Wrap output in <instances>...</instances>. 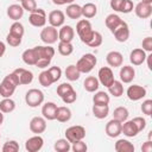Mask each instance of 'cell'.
Listing matches in <instances>:
<instances>
[{
    "mask_svg": "<svg viewBox=\"0 0 152 152\" xmlns=\"http://www.w3.org/2000/svg\"><path fill=\"white\" fill-rule=\"evenodd\" d=\"M96 63H97V59H96L95 55H93V53H86V55H83L77 61L76 68L78 69V71L81 74H88V72H90L94 69V66L96 65Z\"/></svg>",
    "mask_w": 152,
    "mask_h": 152,
    "instance_id": "obj_3",
    "label": "cell"
},
{
    "mask_svg": "<svg viewBox=\"0 0 152 152\" xmlns=\"http://www.w3.org/2000/svg\"><path fill=\"white\" fill-rule=\"evenodd\" d=\"M112 33L114 34V38H115L118 42H120V43L126 42V40L129 38V28H128L127 23H126V21H122Z\"/></svg>",
    "mask_w": 152,
    "mask_h": 152,
    "instance_id": "obj_13",
    "label": "cell"
},
{
    "mask_svg": "<svg viewBox=\"0 0 152 152\" xmlns=\"http://www.w3.org/2000/svg\"><path fill=\"white\" fill-rule=\"evenodd\" d=\"M141 2H145V4H151V5H152V0H141Z\"/></svg>",
    "mask_w": 152,
    "mask_h": 152,
    "instance_id": "obj_59",
    "label": "cell"
},
{
    "mask_svg": "<svg viewBox=\"0 0 152 152\" xmlns=\"http://www.w3.org/2000/svg\"><path fill=\"white\" fill-rule=\"evenodd\" d=\"M121 133H124L126 137H128V138H133V137H135L138 133H139V131H138V128H137V126L134 125V122L132 121V120H129V121H124L122 122V126H121Z\"/></svg>",
    "mask_w": 152,
    "mask_h": 152,
    "instance_id": "obj_25",
    "label": "cell"
},
{
    "mask_svg": "<svg viewBox=\"0 0 152 152\" xmlns=\"http://www.w3.org/2000/svg\"><path fill=\"white\" fill-rule=\"evenodd\" d=\"M83 87H84V89H86L87 91H89V93H95V91H97V89H99V87H100V82H99V80H97L96 77H94V76H88V77L84 80V82H83Z\"/></svg>",
    "mask_w": 152,
    "mask_h": 152,
    "instance_id": "obj_29",
    "label": "cell"
},
{
    "mask_svg": "<svg viewBox=\"0 0 152 152\" xmlns=\"http://www.w3.org/2000/svg\"><path fill=\"white\" fill-rule=\"evenodd\" d=\"M114 150L116 152H134V145L126 140V139H119L116 142H115V146H114Z\"/></svg>",
    "mask_w": 152,
    "mask_h": 152,
    "instance_id": "obj_26",
    "label": "cell"
},
{
    "mask_svg": "<svg viewBox=\"0 0 152 152\" xmlns=\"http://www.w3.org/2000/svg\"><path fill=\"white\" fill-rule=\"evenodd\" d=\"M109 101H110L109 95L106 91H96L95 95L93 96L94 104H108Z\"/></svg>",
    "mask_w": 152,
    "mask_h": 152,
    "instance_id": "obj_36",
    "label": "cell"
},
{
    "mask_svg": "<svg viewBox=\"0 0 152 152\" xmlns=\"http://www.w3.org/2000/svg\"><path fill=\"white\" fill-rule=\"evenodd\" d=\"M2 122H4V113L0 110V126L2 125Z\"/></svg>",
    "mask_w": 152,
    "mask_h": 152,
    "instance_id": "obj_58",
    "label": "cell"
},
{
    "mask_svg": "<svg viewBox=\"0 0 152 152\" xmlns=\"http://www.w3.org/2000/svg\"><path fill=\"white\" fill-rule=\"evenodd\" d=\"M25 102L28 107L36 108L44 102V93L39 89H30L25 95Z\"/></svg>",
    "mask_w": 152,
    "mask_h": 152,
    "instance_id": "obj_5",
    "label": "cell"
},
{
    "mask_svg": "<svg viewBox=\"0 0 152 152\" xmlns=\"http://www.w3.org/2000/svg\"><path fill=\"white\" fill-rule=\"evenodd\" d=\"M84 137H86V128L80 125L71 126V127L66 128V131H65V139L70 144L77 141V140H83Z\"/></svg>",
    "mask_w": 152,
    "mask_h": 152,
    "instance_id": "obj_6",
    "label": "cell"
},
{
    "mask_svg": "<svg viewBox=\"0 0 152 152\" xmlns=\"http://www.w3.org/2000/svg\"><path fill=\"white\" fill-rule=\"evenodd\" d=\"M141 151H142V152H151V151H152V141H151V140L145 141L144 145L141 146Z\"/></svg>",
    "mask_w": 152,
    "mask_h": 152,
    "instance_id": "obj_55",
    "label": "cell"
},
{
    "mask_svg": "<svg viewBox=\"0 0 152 152\" xmlns=\"http://www.w3.org/2000/svg\"><path fill=\"white\" fill-rule=\"evenodd\" d=\"M71 89H74V88H72V86H71L70 83L64 82V83H62V84H59V86L57 87V95H58L59 97H62L65 93L70 91Z\"/></svg>",
    "mask_w": 152,
    "mask_h": 152,
    "instance_id": "obj_49",
    "label": "cell"
},
{
    "mask_svg": "<svg viewBox=\"0 0 152 152\" xmlns=\"http://www.w3.org/2000/svg\"><path fill=\"white\" fill-rule=\"evenodd\" d=\"M48 70H49L51 77H52V80H53V83L57 82V81L61 78V76H62V69H61L59 66H51V68H49Z\"/></svg>",
    "mask_w": 152,
    "mask_h": 152,
    "instance_id": "obj_48",
    "label": "cell"
},
{
    "mask_svg": "<svg viewBox=\"0 0 152 152\" xmlns=\"http://www.w3.org/2000/svg\"><path fill=\"white\" fill-rule=\"evenodd\" d=\"M21 58H23V62L25 64H27V65H36V63L38 61V55H37L36 48L25 50L23 52V55H21Z\"/></svg>",
    "mask_w": 152,
    "mask_h": 152,
    "instance_id": "obj_24",
    "label": "cell"
},
{
    "mask_svg": "<svg viewBox=\"0 0 152 152\" xmlns=\"http://www.w3.org/2000/svg\"><path fill=\"white\" fill-rule=\"evenodd\" d=\"M0 138H1V134H0Z\"/></svg>",
    "mask_w": 152,
    "mask_h": 152,
    "instance_id": "obj_62",
    "label": "cell"
},
{
    "mask_svg": "<svg viewBox=\"0 0 152 152\" xmlns=\"http://www.w3.org/2000/svg\"><path fill=\"white\" fill-rule=\"evenodd\" d=\"M24 32H25L24 26H23V24H20L19 21H14V23L11 25V27H10V33H12V34H14V36H18V37H21V38H23Z\"/></svg>",
    "mask_w": 152,
    "mask_h": 152,
    "instance_id": "obj_42",
    "label": "cell"
},
{
    "mask_svg": "<svg viewBox=\"0 0 152 152\" xmlns=\"http://www.w3.org/2000/svg\"><path fill=\"white\" fill-rule=\"evenodd\" d=\"M120 81L124 83H131L135 77V70L131 65H124L120 69Z\"/></svg>",
    "mask_w": 152,
    "mask_h": 152,
    "instance_id": "obj_22",
    "label": "cell"
},
{
    "mask_svg": "<svg viewBox=\"0 0 152 152\" xmlns=\"http://www.w3.org/2000/svg\"><path fill=\"white\" fill-rule=\"evenodd\" d=\"M128 115H129V113H128L126 107H118L113 112V119H116L121 122L126 121L128 119Z\"/></svg>",
    "mask_w": 152,
    "mask_h": 152,
    "instance_id": "obj_37",
    "label": "cell"
},
{
    "mask_svg": "<svg viewBox=\"0 0 152 152\" xmlns=\"http://www.w3.org/2000/svg\"><path fill=\"white\" fill-rule=\"evenodd\" d=\"M121 4H122V0H110V4H109V5H110V8H112V10L119 12Z\"/></svg>",
    "mask_w": 152,
    "mask_h": 152,
    "instance_id": "obj_54",
    "label": "cell"
},
{
    "mask_svg": "<svg viewBox=\"0 0 152 152\" xmlns=\"http://www.w3.org/2000/svg\"><path fill=\"white\" fill-rule=\"evenodd\" d=\"M58 52L62 55V56H70L74 51V46L71 43H66V42H61L58 43Z\"/></svg>",
    "mask_w": 152,
    "mask_h": 152,
    "instance_id": "obj_39",
    "label": "cell"
},
{
    "mask_svg": "<svg viewBox=\"0 0 152 152\" xmlns=\"http://www.w3.org/2000/svg\"><path fill=\"white\" fill-rule=\"evenodd\" d=\"M15 1H19V2H20V1H21V0H15Z\"/></svg>",
    "mask_w": 152,
    "mask_h": 152,
    "instance_id": "obj_61",
    "label": "cell"
},
{
    "mask_svg": "<svg viewBox=\"0 0 152 152\" xmlns=\"http://www.w3.org/2000/svg\"><path fill=\"white\" fill-rule=\"evenodd\" d=\"M5 51H6V45H5V43H4V42H1V40H0V58L4 56Z\"/></svg>",
    "mask_w": 152,
    "mask_h": 152,
    "instance_id": "obj_56",
    "label": "cell"
},
{
    "mask_svg": "<svg viewBox=\"0 0 152 152\" xmlns=\"http://www.w3.org/2000/svg\"><path fill=\"white\" fill-rule=\"evenodd\" d=\"M57 104L55 102H46L42 107V114L45 120H56Z\"/></svg>",
    "mask_w": 152,
    "mask_h": 152,
    "instance_id": "obj_17",
    "label": "cell"
},
{
    "mask_svg": "<svg viewBox=\"0 0 152 152\" xmlns=\"http://www.w3.org/2000/svg\"><path fill=\"white\" fill-rule=\"evenodd\" d=\"M132 121L134 122V125L137 126V128H138L139 132H141L146 127V120L142 116H135V118L132 119Z\"/></svg>",
    "mask_w": 152,
    "mask_h": 152,
    "instance_id": "obj_52",
    "label": "cell"
},
{
    "mask_svg": "<svg viewBox=\"0 0 152 152\" xmlns=\"http://www.w3.org/2000/svg\"><path fill=\"white\" fill-rule=\"evenodd\" d=\"M53 148L57 152H68L69 150H71V145H70V142L66 139H58L55 142Z\"/></svg>",
    "mask_w": 152,
    "mask_h": 152,
    "instance_id": "obj_41",
    "label": "cell"
},
{
    "mask_svg": "<svg viewBox=\"0 0 152 152\" xmlns=\"http://www.w3.org/2000/svg\"><path fill=\"white\" fill-rule=\"evenodd\" d=\"M81 76V72L78 71V69L76 68L75 64H70L66 66L65 69V77L69 80V81H77Z\"/></svg>",
    "mask_w": 152,
    "mask_h": 152,
    "instance_id": "obj_35",
    "label": "cell"
},
{
    "mask_svg": "<svg viewBox=\"0 0 152 152\" xmlns=\"http://www.w3.org/2000/svg\"><path fill=\"white\" fill-rule=\"evenodd\" d=\"M40 39L48 45H51L58 40V31L53 26H45L40 32Z\"/></svg>",
    "mask_w": 152,
    "mask_h": 152,
    "instance_id": "obj_8",
    "label": "cell"
},
{
    "mask_svg": "<svg viewBox=\"0 0 152 152\" xmlns=\"http://www.w3.org/2000/svg\"><path fill=\"white\" fill-rule=\"evenodd\" d=\"M106 61H107V63H108L109 66L118 68V66H121L122 65L124 57H122V55L119 51H110V52L107 53Z\"/></svg>",
    "mask_w": 152,
    "mask_h": 152,
    "instance_id": "obj_21",
    "label": "cell"
},
{
    "mask_svg": "<svg viewBox=\"0 0 152 152\" xmlns=\"http://www.w3.org/2000/svg\"><path fill=\"white\" fill-rule=\"evenodd\" d=\"M7 15H8L10 19H12L14 21H18L24 15V8L21 7V5H18V4L10 5L7 7Z\"/></svg>",
    "mask_w": 152,
    "mask_h": 152,
    "instance_id": "obj_23",
    "label": "cell"
},
{
    "mask_svg": "<svg viewBox=\"0 0 152 152\" xmlns=\"http://www.w3.org/2000/svg\"><path fill=\"white\" fill-rule=\"evenodd\" d=\"M61 99H62V101H63L64 103H66V104L74 103V102L76 101V99H77V94H76V91H75L74 89H71L70 91L65 93Z\"/></svg>",
    "mask_w": 152,
    "mask_h": 152,
    "instance_id": "obj_44",
    "label": "cell"
},
{
    "mask_svg": "<svg viewBox=\"0 0 152 152\" xmlns=\"http://www.w3.org/2000/svg\"><path fill=\"white\" fill-rule=\"evenodd\" d=\"M97 80L99 82L104 86L106 88H108L113 82H114V74L112 71V69L109 66H102L100 70H99V74H97Z\"/></svg>",
    "mask_w": 152,
    "mask_h": 152,
    "instance_id": "obj_9",
    "label": "cell"
},
{
    "mask_svg": "<svg viewBox=\"0 0 152 152\" xmlns=\"http://www.w3.org/2000/svg\"><path fill=\"white\" fill-rule=\"evenodd\" d=\"M93 27H91V24L89 20L87 19H81L77 21V25H76V32L78 34V37L81 38V40L87 44V42L90 39L91 34H93Z\"/></svg>",
    "mask_w": 152,
    "mask_h": 152,
    "instance_id": "obj_4",
    "label": "cell"
},
{
    "mask_svg": "<svg viewBox=\"0 0 152 152\" xmlns=\"http://www.w3.org/2000/svg\"><path fill=\"white\" fill-rule=\"evenodd\" d=\"M122 21H124V20H122L118 14H114V13L107 15V18H106V20H104L106 26L109 28L110 32H113V31H114V30H115Z\"/></svg>",
    "mask_w": 152,
    "mask_h": 152,
    "instance_id": "obj_28",
    "label": "cell"
},
{
    "mask_svg": "<svg viewBox=\"0 0 152 152\" xmlns=\"http://www.w3.org/2000/svg\"><path fill=\"white\" fill-rule=\"evenodd\" d=\"M75 37V31L70 25H62L61 30L58 31V39L61 42L71 43V40Z\"/></svg>",
    "mask_w": 152,
    "mask_h": 152,
    "instance_id": "obj_19",
    "label": "cell"
},
{
    "mask_svg": "<svg viewBox=\"0 0 152 152\" xmlns=\"http://www.w3.org/2000/svg\"><path fill=\"white\" fill-rule=\"evenodd\" d=\"M30 129L34 134H40L46 129V120L42 116H34L30 121Z\"/></svg>",
    "mask_w": 152,
    "mask_h": 152,
    "instance_id": "obj_14",
    "label": "cell"
},
{
    "mask_svg": "<svg viewBox=\"0 0 152 152\" xmlns=\"http://www.w3.org/2000/svg\"><path fill=\"white\" fill-rule=\"evenodd\" d=\"M28 21L34 27H44L46 24V13L43 8H36L28 15Z\"/></svg>",
    "mask_w": 152,
    "mask_h": 152,
    "instance_id": "obj_7",
    "label": "cell"
},
{
    "mask_svg": "<svg viewBox=\"0 0 152 152\" xmlns=\"http://www.w3.org/2000/svg\"><path fill=\"white\" fill-rule=\"evenodd\" d=\"M145 61H146V51H144L140 48L132 50V52L129 53V62L133 65H141Z\"/></svg>",
    "mask_w": 152,
    "mask_h": 152,
    "instance_id": "obj_20",
    "label": "cell"
},
{
    "mask_svg": "<svg viewBox=\"0 0 152 152\" xmlns=\"http://www.w3.org/2000/svg\"><path fill=\"white\" fill-rule=\"evenodd\" d=\"M93 114L97 119H104L109 114V106L108 104H94Z\"/></svg>",
    "mask_w": 152,
    "mask_h": 152,
    "instance_id": "obj_31",
    "label": "cell"
},
{
    "mask_svg": "<svg viewBox=\"0 0 152 152\" xmlns=\"http://www.w3.org/2000/svg\"><path fill=\"white\" fill-rule=\"evenodd\" d=\"M38 80H39L40 86H43V87H45V88L50 87V86L53 83V80H52V77H51V75H50V72H49V70L42 71V72L39 74V76H38Z\"/></svg>",
    "mask_w": 152,
    "mask_h": 152,
    "instance_id": "obj_38",
    "label": "cell"
},
{
    "mask_svg": "<svg viewBox=\"0 0 152 152\" xmlns=\"http://www.w3.org/2000/svg\"><path fill=\"white\" fill-rule=\"evenodd\" d=\"M48 20L50 23L51 26L53 27H59L64 24V20H65V14L59 11V10H55V11H51L49 13V17H48Z\"/></svg>",
    "mask_w": 152,
    "mask_h": 152,
    "instance_id": "obj_15",
    "label": "cell"
},
{
    "mask_svg": "<svg viewBox=\"0 0 152 152\" xmlns=\"http://www.w3.org/2000/svg\"><path fill=\"white\" fill-rule=\"evenodd\" d=\"M43 145H44V139L39 134H36L34 137H31L26 140L25 148L28 152H38L39 150H42Z\"/></svg>",
    "mask_w": 152,
    "mask_h": 152,
    "instance_id": "obj_11",
    "label": "cell"
},
{
    "mask_svg": "<svg viewBox=\"0 0 152 152\" xmlns=\"http://www.w3.org/2000/svg\"><path fill=\"white\" fill-rule=\"evenodd\" d=\"M19 151V144L15 140H8L2 146V152H17Z\"/></svg>",
    "mask_w": 152,
    "mask_h": 152,
    "instance_id": "obj_43",
    "label": "cell"
},
{
    "mask_svg": "<svg viewBox=\"0 0 152 152\" xmlns=\"http://www.w3.org/2000/svg\"><path fill=\"white\" fill-rule=\"evenodd\" d=\"M20 5L21 7L24 8V11H27V12H32L37 8V2L36 0H21L20 1Z\"/></svg>",
    "mask_w": 152,
    "mask_h": 152,
    "instance_id": "obj_45",
    "label": "cell"
},
{
    "mask_svg": "<svg viewBox=\"0 0 152 152\" xmlns=\"http://www.w3.org/2000/svg\"><path fill=\"white\" fill-rule=\"evenodd\" d=\"M19 86V81L18 77L14 72L8 74L7 76L4 77L2 82L0 83V96L2 97H11L14 91L15 88Z\"/></svg>",
    "mask_w": 152,
    "mask_h": 152,
    "instance_id": "obj_1",
    "label": "cell"
},
{
    "mask_svg": "<svg viewBox=\"0 0 152 152\" xmlns=\"http://www.w3.org/2000/svg\"><path fill=\"white\" fill-rule=\"evenodd\" d=\"M52 2H53L55 5H58V6L65 5V4H64V0H52Z\"/></svg>",
    "mask_w": 152,
    "mask_h": 152,
    "instance_id": "obj_57",
    "label": "cell"
},
{
    "mask_svg": "<svg viewBox=\"0 0 152 152\" xmlns=\"http://www.w3.org/2000/svg\"><path fill=\"white\" fill-rule=\"evenodd\" d=\"M108 91L110 95H113L114 97H120L124 94V86L121 81H116L114 80V82L108 87Z\"/></svg>",
    "mask_w": 152,
    "mask_h": 152,
    "instance_id": "obj_33",
    "label": "cell"
},
{
    "mask_svg": "<svg viewBox=\"0 0 152 152\" xmlns=\"http://www.w3.org/2000/svg\"><path fill=\"white\" fill-rule=\"evenodd\" d=\"M134 12L138 18L140 19H146L152 14V5L151 4H145V2H139L134 7Z\"/></svg>",
    "mask_w": 152,
    "mask_h": 152,
    "instance_id": "obj_16",
    "label": "cell"
},
{
    "mask_svg": "<svg viewBox=\"0 0 152 152\" xmlns=\"http://www.w3.org/2000/svg\"><path fill=\"white\" fill-rule=\"evenodd\" d=\"M17 77H18V81H19V84H30L33 80V74L30 71V70H26L24 68H18L13 71Z\"/></svg>",
    "mask_w": 152,
    "mask_h": 152,
    "instance_id": "obj_18",
    "label": "cell"
},
{
    "mask_svg": "<svg viewBox=\"0 0 152 152\" xmlns=\"http://www.w3.org/2000/svg\"><path fill=\"white\" fill-rule=\"evenodd\" d=\"M121 126L122 122L116 120V119H112L107 122L106 125V134L109 138H116L121 134Z\"/></svg>",
    "mask_w": 152,
    "mask_h": 152,
    "instance_id": "obj_12",
    "label": "cell"
},
{
    "mask_svg": "<svg viewBox=\"0 0 152 152\" xmlns=\"http://www.w3.org/2000/svg\"><path fill=\"white\" fill-rule=\"evenodd\" d=\"M134 8V5L131 0H122V4L120 6V11L119 12H122V13H129L132 12Z\"/></svg>",
    "mask_w": 152,
    "mask_h": 152,
    "instance_id": "obj_50",
    "label": "cell"
},
{
    "mask_svg": "<svg viewBox=\"0 0 152 152\" xmlns=\"http://www.w3.org/2000/svg\"><path fill=\"white\" fill-rule=\"evenodd\" d=\"M141 112L145 115H147V116L151 115V113H152V100H145L142 102V104H141Z\"/></svg>",
    "mask_w": 152,
    "mask_h": 152,
    "instance_id": "obj_51",
    "label": "cell"
},
{
    "mask_svg": "<svg viewBox=\"0 0 152 152\" xmlns=\"http://www.w3.org/2000/svg\"><path fill=\"white\" fill-rule=\"evenodd\" d=\"M141 46H142V50H144V51L152 52V37H146V38H144Z\"/></svg>",
    "mask_w": 152,
    "mask_h": 152,
    "instance_id": "obj_53",
    "label": "cell"
},
{
    "mask_svg": "<svg viewBox=\"0 0 152 152\" xmlns=\"http://www.w3.org/2000/svg\"><path fill=\"white\" fill-rule=\"evenodd\" d=\"M71 119V110L65 107V106H61L57 107V113H56V120L59 122H66Z\"/></svg>",
    "mask_w": 152,
    "mask_h": 152,
    "instance_id": "obj_30",
    "label": "cell"
},
{
    "mask_svg": "<svg viewBox=\"0 0 152 152\" xmlns=\"http://www.w3.org/2000/svg\"><path fill=\"white\" fill-rule=\"evenodd\" d=\"M126 94H127V97L131 101H139V100H141L142 97L146 96V89L142 86L133 84V86L128 87Z\"/></svg>",
    "mask_w": 152,
    "mask_h": 152,
    "instance_id": "obj_10",
    "label": "cell"
},
{
    "mask_svg": "<svg viewBox=\"0 0 152 152\" xmlns=\"http://www.w3.org/2000/svg\"><path fill=\"white\" fill-rule=\"evenodd\" d=\"M15 109V102L11 97H4L0 101V110L2 113H11Z\"/></svg>",
    "mask_w": 152,
    "mask_h": 152,
    "instance_id": "obj_34",
    "label": "cell"
},
{
    "mask_svg": "<svg viewBox=\"0 0 152 152\" xmlns=\"http://www.w3.org/2000/svg\"><path fill=\"white\" fill-rule=\"evenodd\" d=\"M75 0H64V4H72Z\"/></svg>",
    "mask_w": 152,
    "mask_h": 152,
    "instance_id": "obj_60",
    "label": "cell"
},
{
    "mask_svg": "<svg viewBox=\"0 0 152 152\" xmlns=\"http://www.w3.org/2000/svg\"><path fill=\"white\" fill-rule=\"evenodd\" d=\"M65 14L70 19H80L82 17V6L77 4H69L65 10Z\"/></svg>",
    "mask_w": 152,
    "mask_h": 152,
    "instance_id": "obj_27",
    "label": "cell"
},
{
    "mask_svg": "<svg viewBox=\"0 0 152 152\" xmlns=\"http://www.w3.org/2000/svg\"><path fill=\"white\" fill-rule=\"evenodd\" d=\"M71 150L74 152H86L88 150V147H87V144L83 140H77V141L72 142Z\"/></svg>",
    "mask_w": 152,
    "mask_h": 152,
    "instance_id": "obj_47",
    "label": "cell"
},
{
    "mask_svg": "<svg viewBox=\"0 0 152 152\" xmlns=\"http://www.w3.org/2000/svg\"><path fill=\"white\" fill-rule=\"evenodd\" d=\"M6 42L11 46L15 48V46H19L21 44V37H18V36H14L12 33H8L7 37H6Z\"/></svg>",
    "mask_w": 152,
    "mask_h": 152,
    "instance_id": "obj_46",
    "label": "cell"
},
{
    "mask_svg": "<svg viewBox=\"0 0 152 152\" xmlns=\"http://www.w3.org/2000/svg\"><path fill=\"white\" fill-rule=\"evenodd\" d=\"M37 50V55H38V61L36 63V66L44 69L46 68L50 63L52 57L55 56V49L50 45L46 46H34Z\"/></svg>",
    "mask_w": 152,
    "mask_h": 152,
    "instance_id": "obj_2",
    "label": "cell"
},
{
    "mask_svg": "<svg viewBox=\"0 0 152 152\" xmlns=\"http://www.w3.org/2000/svg\"><path fill=\"white\" fill-rule=\"evenodd\" d=\"M97 13V7L95 4L93 2H87L82 6V17L87 18V19H90V18H94Z\"/></svg>",
    "mask_w": 152,
    "mask_h": 152,
    "instance_id": "obj_32",
    "label": "cell"
},
{
    "mask_svg": "<svg viewBox=\"0 0 152 152\" xmlns=\"http://www.w3.org/2000/svg\"><path fill=\"white\" fill-rule=\"evenodd\" d=\"M102 44V34L97 31H93V34L90 37V39L87 42V45L90 48H97Z\"/></svg>",
    "mask_w": 152,
    "mask_h": 152,
    "instance_id": "obj_40",
    "label": "cell"
}]
</instances>
